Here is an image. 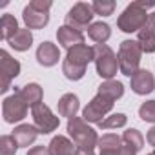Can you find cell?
<instances>
[{"label":"cell","instance_id":"obj_1","mask_svg":"<svg viewBox=\"0 0 155 155\" xmlns=\"http://www.w3.org/2000/svg\"><path fill=\"white\" fill-rule=\"evenodd\" d=\"M150 8H155V0H137V2H131L130 6H126V9L119 15V20H117V26L120 31L124 33H139L144 24L148 22L150 18V13L148 9Z\"/></svg>","mask_w":155,"mask_h":155},{"label":"cell","instance_id":"obj_2","mask_svg":"<svg viewBox=\"0 0 155 155\" xmlns=\"http://www.w3.org/2000/svg\"><path fill=\"white\" fill-rule=\"evenodd\" d=\"M68 133L73 139V142L77 144V148L93 150L99 144L97 131L91 126H88V122L82 117H73L68 120Z\"/></svg>","mask_w":155,"mask_h":155},{"label":"cell","instance_id":"obj_3","mask_svg":"<svg viewBox=\"0 0 155 155\" xmlns=\"http://www.w3.org/2000/svg\"><path fill=\"white\" fill-rule=\"evenodd\" d=\"M142 48L137 40H122L119 46V69L122 75L130 77L135 71H139V64H140V57H142Z\"/></svg>","mask_w":155,"mask_h":155},{"label":"cell","instance_id":"obj_4","mask_svg":"<svg viewBox=\"0 0 155 155\" xmlns=\"http://www.w3.org/2000/svg\"><path fill=\"white\" fill-rule=\"evenodd\" d=\"M93 51H95V68L99 77L111 81L119 71V57L113 53V49L108 44H97L93 46Z\"/></svg>","mask_w":155,"mask_h":155},{"label":"cell","instance_id":"obj_5","mask_svg":"<svg viewBox=\"0 0 155 155\" xmlns=\"http://www.w3.org/2000/svg\"><path fill=\"white\" fill-rule=\"evenodd\" d=\"M95 17V11H93V6L91 4H86V2H77L66 15V26L69 28H75V29H88L91 26V20Z\"/></svg>","mask_w":155,"mask_h":155},{"label":"cell","instance_id":"obj_6","mask_svg":"<svg viewBox=\"0 0 155 155\" xmlns=\"http://www.w3.org/2000/svg\"><path fill=\"white\" fill-rule=\"evenodd\" d=\"M28 104L26 101L20 97V93L15 90L13 95L6 97L4 102H2V115H4V120L8 124H15V122H20L22 119H26L28 115Z\"/></svg>","mask_w":155,"mask_h":155},{"label":"cell","instance_id":"obj_7","mask_svg":"<svg viewBox=\"0 0 155 155\" xmlns=\"http://www.w3.org/2000/svg\"><path fill=\"white\" fill-rule=\"evenodd\" d=\"M31 115H33L35 128H37L38 133H42V135H48V133L55 131V130L58 128V124H60V119L55 117V115L51 113V110H49L44 102H40V104H37L35 108H31Z\"/></svg>","mask_w":155,"mask_h":155},{"label":"cell","instance_id":"obj_8","mask_svg":"<svg viewBox=\"0 0 155 155\" xmlns=\"http://www.w3.org/2000/svg\"><path fill=\"white\" fill-rule=\"evenodd\" d=\"M113 101H110V99H106V97H102V95H95L90 102H88V106L82 110V119L86 120V122H95V124H99L101 120H102V117L106 119V113H110L111 111V108H113Z\"/></svg>","mask_w":155,"mask_h":155},{"label":"cell","instance_id":"obj_9","mask_svg":"<svg viewBox=\"0 0 155 155\" xmlns=\"http://www.w3.org/2000/svg\"><path fill=\"white\" fill-rule=\"evenodd\" d=\"M0 77H2V84H0V91L6 93L9 90V84L15 77H18L20 73V62L17 58H13L6 49L0 51Z\"/></svg>","mask_w":155,"mask_h":155},{"label":"cell","instance_id":"obj_10","mask_svg":"<svg viewBox=\"0 0 155 155\" xmlns=\"http://www.w3.org/2000/svg\"><path fill=\"white\" fill-rule=\"evenodd\" d=\"M130 86L131 91H135L137 95H148L155 90V79L153 73L150 69H139L131 75L130 79Z\"/></svg>","mask_w":155,"mask_h":155},{"label":"cell","instance_id":"obj_11","mask_svg":"<svg viewBox=\"0 0 155 155\" xmlns=\"http://www.w3.org/2000/svg\"><path fill=\"white\" fill-rule=\"evenodd\" d=\"M137 42L140 44L144 53H153L155 51V13H150L148 22L137 33Z\"/></svg>","mask_w":155,"mask_h":155},{"label":"cell","instance_id":"obj_12","mask_svg":"<svg viewBox=\"0 0 155 155\" xmlns=\"http://www.w3.org/2000/svg\"><path fill=\"white\" fill-rule=\"evenodd\" d=\"M57 40L62 48H66L68 51L75 46H79V44H84V35L82 31L79 29H75V28H69V26H60L57 29Z\"/></svg>","mask_w":155,"mask_h":155},{"label":"cell","instance_id":"obj_13","mask_svg":"<svg viewBox=\"0 0 155 155\" xmlns=\"http://www.w3.org/2000/svg\"><path fill=\"white\" fill-rule=\"evenodd\" d=\"M66 60H69V62H73L77 66H81V68H88V64L91 60H95V51L88 44H79V46H75V48H71L68 51Z\"/></svg>","mask_w":155,"mask_h":155},{"label":"cell","instance_id":"obj_14","mask_svg":"<svg viewBox=\"0 0 155 155\" xmlns=\"http://www.w3.org/2000/svg\"><path fill=\"white\" fill-rule=\"evenodd\" d=\"M22 20H24V24H26L28 29H42V28H46L48 22H49V13L37 11V9H33V8L28 4V6L24 8V11H22Z\"/></svg>","mask_w":155,"mask_h":155},{"label":"cell","instance_id":"obj_15","mask_svg":"<svg viewBox=\"0 0 155 155\" xmlns=\"http://www.w3.org/2000/svg\"><path fill=\"white\" fill-rule=\"evenodd\" d=\"M60 51L53 42H42L37 49V62L44 68H51L58 62Z\"/></svg>","mask_w":155,"mask_h":155},{"label":"cell","instance_id":"obj_16","mask_svg":"<svg viewBox=\"0 0 155 155\" xmlns=\"http://www.w3.org/2000/svg\"><path fill=\"white\" fill-rule=\"evenodd\" d=\"M57 108H58V113L62 117H68V120H69V119L77 117V111H79V108H81L79 97L73 95V93H66V95H62L58 99Z\"/></svg>","mask_w":155,"mask_h":155},{"label":"cell","instance_id":"obj_17","mask_svg":"<svg viewBox=\"0 0 155 155\" xmlns=\"http://www.w3.org/2000/svg\"><path fill=\"white\" fill-rule=\"evenodd\" d=\"M11 135L15 137V140H17L18 146L22 148V146H31V144L37 140L38 130L35 128V124H20V126H17V128L13 130Z\"/></svg>","mask_w":155,"mask_h":155},{"label":"cell","instance_id":"obj_18","mask_svg":"<svg viewBox=\"0 0 155 155\" xmlns=\"http://www.w3.org/2000/svg\"><path fill=\"white\" fill-rule=\"evenodd\" d=\"M17 91H18L20 97L26 101V104L31 106V108H35L37 104H40V102H42V97H44V91H42L40 84H37V82H29V84L22 86V88L17 90Z\"/></svg>","mask_w":155,"mask_h":155},{"label":"cell","instance_id":"obj_19","mask_svg":"<svg viewBox=\"0 0 155 155\" xmlns=\"http://www.w3.org/2000/svg\"><path fill=\"white\" fill-rule=\"evenodd\" d=\"M48 150H49V155H75L77 148H73V142L68 137L57 135L48 144Z\"/></svg>","mask_w":155,"mask_h":155},{"label":"cell","instance_id":"obj_20","mask_svg":"<svg viewBox=\"0 0 155 155\" xmlns=\"http://www.w3.org/2000/svg\"><path fill=\"white\" fill-rule=\"evenodd\" d=\"M8 42H9V46H11L15 51H28V49L31 48V44H33V33H31V29H28V28H20V29L17 31V35L11 37Z\"/></svg>","mask_w":155,"mask_h":155},{"label":"cell","instance_id":"obj_21","mask_svg":"<svg viewBox=\"0 0 155 155\" xmlns=\"http://www.w3.org/2000/svg\"><path fill=\"white\" fill-rule=\"evenodd\" d=\"M97 93L115 102V101H119V99L124 95V86H122V82L113 81V79H111V81H104V82L99 86V91H97Z\"/></svg>","mask_w":155,"mask_h":155},{"label":"cell","instance_id":"obj_22","mask_svg":"<svg viewBox=\"0 0 155 155\" xmlns=\"http://www.w3.org/2000/svg\"><path fill=\"white\" fill-rule=\"evenodd\" d=\"M88 37L97 44H106L108 38L111 37V28L106 22H93L88 28Z\"/></svg>","mask_w":155,"mask_h":155},{"label":"cell","instance_id":"obj_23","mask_svg":"<svg viewBox=\"0 0 155 155\" xmlns=\"http://www.w3.org/2000/svg\"><path fill=\"white\" fill-rule=\"evenodd\" d=\"M18 22L13 15H2V20H0V38L2 40H9L11 37L17 35L18 31Z\"/></svg>","mask_w":155,"mask_h":155},{"label":"cell","instance_id":"obj_24","mask_svg":"<svg viewBox=\"0 0 155 155\" xmlns=\"http://www.w3.org/2000/svg\"><path fill=\"white\" fill-rule=\"evenodd\" d=\"M97 146L101 151H117L122 146V137H119L115 133H104L102 137H99Z\"/></svg>","mask_w":155,"mask_h":155},{"label":"cell","instance_id":"obj_25","mask_svg":"<svg viewBox=\"0 0 155 155\" xmlns=\"http://www.w3.org/2000/svg\"><path fill=\"white\" fill-rule=\"evenodd\" d=\"M122 142L128 144V146H131V148H135V150L139 151V150H142V146H144V137H142V133H140L139 130L130 128V130H126V131L122 133Z\"/></svg>","mask_w":155,"mask_h":155},{"label":"cell","instance_id":"obj_26","mask_svg":"<svg viewBox=\"0 0 155 155\" xmlns=\"http://www.w3.org/2000/svg\"><path fill=\"white\" fill-rule=\"evenodd\" d=\"M62 73H64L66 79H69V81H81L82 77L86 75V68H81V66H77V64H73V62H69V60L64 58V62H62Z\"/></svg>","mask_w":155,"mask_h":155},{"label":"cell","instance_id":"obj_27","mask_svg":"<svg viewBox=\"0 0 155 155\" xmlns=\"http://www.w3.org/2000/svg\"><path fill=\"white\" fill-rule=\"evenodd\" d=\"M126 122H128V117H126L124 113H113V115H110V117L102 119V120L99 122V128H102V130L122 128V126H126Z\"/></svg>","mask_w":155,"mask_h":155},{"label":"cell","instance_id":"obj_28","mask_svg":"<svg viewBox=\"0 0 155 155\" xmlns=\"http://www.w3.org/2000/svg\"><path fill=\"white\" fill-rule=\"evenodd\" d=\"M18 142L13 135H2L0 137V155H15L18 150Z\"/></svg>","mask_w":155,"mask_h":155},{"label":"cell","instance_id":"obj_29","mask_svg":"<svg viewBox=\"0 0 155 155\" xmlns=\"http://www.w3.org/2000/svg\"><path fill=\"white\" fill-rule=\"evenodd\" d=\"M91 6H93L95 15H101V17H110V15H113V9H115L113 0H97Z\"/></svg>","mask_w":155,"mask_h":155},{"label":"cell","instance_id":"obj_30","mask_svg":"<svg viewBox=\"0 0 155 155\" xmlns=\"http://www.w3.org/2000/svg\"><path fill=\"white\" fill-rule=\"evenodd\" d=\"M139 117L144 122H155V101H146L139 108Z\"/></svg>","mask_w":155,"mask_h":155},{"label":"cell","instance_id":"obj_31","mask_svg":"<svg viewBox=\"0 0 155 155\" xmlns=\"http://www.w3.org/2000/svg\"><path fill=\"white\" fill-rule=\"evenodd\" d=\"M29 6H31L33 9H37V11L49 13V9H51L53 2H51V0H31V2H29Z\"/></svg>","mask_w":155,"mask_h":155},{"label":"cell","instance_id":"obj_32","mask_svg":"<svg viewBox=\"0 0 155 155\" xmlns=\"http://www.w3.org/2000/svg\"><path fill=\"white\" fill-rule=\"evenodd\" d=\"M26 155H49V150L46 146H33Z\"/></svg>","mask_w":155,"mask_h":155},{"label":"cell","instance_id":"obj_33","mask_svg":"<svg viewBox=\"0 0 155 155\" xmlns=\"http://www.w3.org/2000/svg\"><path fill=\"white\" fill-rule=\"evenodd\" d=\"M117 155H137V150L128 146V144H122L119 150H117Z\"/></svg>","mask_w":155,"mask_h":155},{"label":"cell","instance_id":"obj_34","mask_svg":"<svg viewBox=\"0 0 155 155\" xmlns=\"http://www.w3.org/2000/svg\"><path fill=\"white\" fill-rule=\"evenodd\" d=\"M146 139H148V142H150V144L155 148V126H151V128H150V131H148Z\"/></svg>","mask_w":155,"mask_h":155},{"label":"cell","instance_id":"obj_35","mask_svg":"<svg viewBox=\"0 0 155 155\" xmlns=\"http://www.w3.org/2000/svg\"><path fill=\"white\" fill-rule=\"evenodd\" d=\"M75 155H95L93 150H86V148H77L75 150Z\"/></svg>","mask_w":155,"mask_h":155},{"label":"cell","instance_id":"obj_36","mask_svg":"<svg viewBox=\"0 0 155 155\" xmlns=\"http://www.w3.org/2000/svg\"><path fill=\"white\" fill-rule=\"evenodd\" d=\"M99 155H117V151H101Z\"/></svg>","mask_w":155,"mask_h":155},{"label":"cell","instance_id":"obj_37","mask_svg":"<svg viewBox=\"0 0 155 155\" xmlns=\"http://www.w3.org/2000/svg\"><path fill=\"white\" fill-rule=\"evenodd\" d=\"M148 155H155V151H151V153H148Z\"/></svg>","mask_w":155,"mask_h":155}]
</instances>
